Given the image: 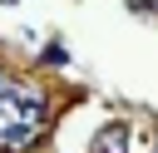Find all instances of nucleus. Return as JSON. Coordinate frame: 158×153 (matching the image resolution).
<instances>
[{
	"instance_id": "obj_1",
	"label": "nucleus",
	"mask_w": 158,
	"mask_h": 153,
	"mask_svg": "<svg viewBox=\"0 0 158 153\" xmlns=\"http://www.w3.org/2000/svg\"><path fill=\"white\" fill-rule=\"evenodd\" d=\"M89 153H128V128L123 123H104L89 143Z\"/></svg>"
},
{
	"instance_id": "obj_3",
	"label": "nucleus",
	"mask_w": 158,
	"mask_h": 153,
	"mask_svg": "<svg viewBox=\"0 0 158 153\" xmlns=\"http://www.w3.org/2000/svg\"><path fill=\"white\" fill-rule=\"evenodd\" d=\"M128 5H133V10H153L158 0H128Z\"/></svg>"
},
{
	"instance_id": "obj_2",
	"label": "nucleus",
	"mask_w": 158,
	"mask_h": 153,
	"mask_svg": "<svg viewBox=\"0 0 158 153\" xmlns=\"http://www.w3.org/2000/svg\"><path fill=\"white\" fill-rule=\"evenodd\" d=\"M0 143H5V153H25V148L35 143V128L15 123V128H5V133H0Z\"/></svg>"
}]
</instances>
